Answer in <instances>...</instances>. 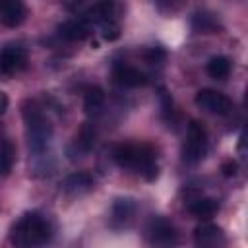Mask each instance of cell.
Listing matches in <instances>:
<instances>
[{"instance_id": "obj_15", "label": "cell", "mask_w": 248, "mask_h": 248, "mask_svg": "<svg viewBox=\"0 0 248 248\" xmlns=\"http://www.w3.org/2000/svg\"><path fill=\"white\" fill-rule=\"evenodd\" d=\"M190 25H192V29H194L196 33H215V31L221 27L219 21H217V17H215L211 12H205V10L192 14Z\"/></svg>"}, {"instance_id": "obj_8", "label": "cell", "mask_w": 248, "mask_h": 248, "mask_svg": "<svg viewBox=\"0 0 248 248\" xmlns=\"http://www.w3.org/2000/svg\"><path fill=\"white\" fill-rule=\"evenodd\" d=\"M112 79H114V83H118L122 87H140L149 81V76L136 66L118 62L112 68Z\"/></svg>"}, {"instance_id": "obj_23", "label": "cell", "mask_w": 248, "mask_h": 248, "mask_svg": "<svg viewBox=\"0 0 248 248\" xmlns=\"http://www.w3.org/2000/svg\"><path fill=\"white\" fill-rule=\"evenodd\" d=\"M8 103H10V101H8V95L0 91V116H2V114L8 110Z\"/></svg>"}, {"instance_id": "obj_21", "label": "cell", "mask_w": 248, "mask_h": 248, "mask_svg": "<svg viewBox=\"0 0 248 248\" xmlns=\"http://www.w3.org/2000/svg\"><path fill=\"white\" fill-rule=\"evenodd\" d=\"M159 99H161V108H163V114H165V116L172 114V99H170V95H169L165 89H161V91H159Z\"/></svg>"}, {"instance_id": "obj_16", "label": "cell", "mask_w": 248, "mask_h": 248, "mask_svg": "<svg viewBox=\"0 0 248 248\" xmlns=\"http://www.w3.org/2000/svg\"><path fill=\"white\" fill-rule=\"evenodd\" d=\"M105 103V91L99 85H91L83 93V108L87 114H97L103 108Z\"/></svg>"}, {"instance_id": "obj_22", "label": "cell", "mask_w": 248, "mask_h": 248, "mask_svg": "<svg viewBox=\"0 0 248 248\" xmlns=\"http://www.w3.org/2000/svg\"><path fill=\"white\" fill-rule=\"evenodd\" d=\"M221 172H223V176H234L238 172V165L232 159H229V161H225L221 165Z\"/></svg>"}, {"instance_id": "obj_11", "label": "cell", "mask_w": 248, "mask_h": 248, "mask_svg": "<svg viewBox=\"0 0 248 248\" xmlns=\"http://www.w3.org/2000/svg\"><path fill=\"white\" fill-rule=\"evenodd\" d=\"M58 35L66 41H83L91 35V23H87L83 17H72L62 21L58 27Z\"/></svg>"}, {"instance_id": "obj_10", "label": "cell", "mask_w": 248, "mask_h": 248, "mask_svg": "<svg viewBox=\"0 0 248 248\" xmlns=\"http://www.w3.org/2000/svg\"><path fill=\"white\" fill-rule=\"evenodd\" d=\"M27 17V6L19 0H0V23L6 27H17Z\"/></svg>"}, {"instance_id": "obj_19", "label": "cell", "mask_w": 248, "mask_h": 248, "mask_svg": "<svg viewBox=\"0 0 248 248\" xmlns=\"http://www.w3.org/2000/svg\"><path fill=\"white\" fill-rule=\"evenodd\" d=\"M207 74L213 79H225L231 74V60L227 56H213L207 62Z\"/></svg>"}, {"instance_id": "obj_5", "label": "cell", "mask_w": 248, "mask_h": 248, "mask_svg": "<svg viewBox=\"0 0 248 248\" xmlns=\"http://www.w3.org/2000/svg\"><path fill=\"white\" fill-rule=\"evenodd\" d=\"M207 151V132L202 122L192 120L186 130V141L182 145V159L190 165L202 161Z\"/></svg>"}, {"instance_id": "obj_14", "label": "cell", "mask_w": 248, "mask_h": 248, "mask_svg": "<svg viewBox=\"0 0 248 248\" xmlns=\"http://www.w3.org/2000/svg\"><path fill=\"white\" fill-rule=\"evenodd\" d=\"M219 203L213 198H196L188 202V211L198 219H209L217 213Z\"/></svg>"}, {"instance_id": "obj_12", "label": "cell", "mask_w": 248, "mask_h": 248, "mask_svg": "<svg viewBox=\"0 0 248 248\" xmlns=\"http://www.w3.org/2000/svg\"><path fill=\"white\" fill-rule=\"evenodd\" d=\"M93 188H95V178L89 172H83V170L72 172L62 180V190L68 196H81V194L91 192Z\"/></svg>"}, {"instance_id": "obj_17", "label": "cell", "mask_w": 248, "mask_h": 248, "mask_svg": "<svg viewBox=\"0 0 248 248\" xmlns=\"http://www.w3.org/2000/svg\"><path fill=\"white\" fill-rule=\"evenodd\" d=\"M95 138H97L95 128H93L91 124H83V126H81V130L76 134L72 147H76V153H78V151H79V153H87V151L93 147Z\"/></svg>"}, {"instance_id": "obj_20", "label": "cell", "mask_w": 248, "mask_h": 248, "mask_svg": "<svg viewBox=\"0 0 248 248\" xmlns=\"http://www.w3.org/2000/svg\"><path fill=\"white\" fill-rule=\"evenodd\" d=\"M101 37L105 41H114L120 37V25L116 21H107V23H101Z\"/></svg>"}, {"instance_id": "obj_7", "label": "cell", "mask_w": 248, "mask_h": 248, "mask_svg": "<svg viewBox=\"0 0 248 248\" xmlns=\"http://www.w3.org/2000/svg\"><path fill=\"white\" fill-rule=\"evenodd\" d=\"M27 66V50L21 45H8L0 50V72L17 74Z\"/></svg>"}, {"instance_id": "obj_3", "label": "cell", "mask_w": 248, "mask_h": 248, "mask_svg": "<svg viewBox=\"0 0 248 248\" xmlns=\"http://www.w3.org/2000/svg\"><path fill=\"white\" fill-rule=\"evenodd\" d=\"M21 114H23V122H25L27 147H29L31 153L41 155L52 140V124L46 118V114L43 112V107L37 101H31V99L23 101Z\"/></svg>"}, {"instance_id": "obj_2", "label": "cell", "mask_w": 248, "mask_h": 248, "mask_svg": "<svg viewBox=\"0 0 248 248\" xmlns=\"http://www.w3.org/2000/svg\"><path fill=\"white\" fill-rule=\"evenodd\" d=\"M112 159L118 167L130 169L145 180H155L159 174L157 151L147 143H120L112 149Z\"/></svg>"}, {"instance_id": "obj_13", "label": "cell", "mask_w": 248, "mask_h": 248, "mask_svg": "<svg viewBox=\"0 0 248 248\" xmlns=\"http://www.w3.org/2000/svg\"><path fill=\"white\" fill-rule=\"evenodd\" d=\"M136 215V202L132 198H118L110 209V223L114 229L126 227Z\"/></svg>"}, {"instance_id": "obj_9", "label": "cell", "mask_w": 248, "mask_h": 248, "mask_svg": "<svg viewBox=\"0 0 248 248\" xmlns=\"http://www.w3.org/2000/svg\"><path fill=\"white\" fill-rule=\"evenodd\" d=\"M194 244L196 248H223L225 246V232L221 227L205 223L194 231Z\"/></svg>"}, {"instance_id": "obj_1", "label": "cell", "mask_w": 248, "mask_h": 248, "mask_svg": "<svg viewBox=\"0 0 248 248\" xmlns=\"http://www.w3.org/2000/svg\"><path fill=\"white\" fill-rule=\"evenodd\" d=\"M52 238V227L39 211L23 213L10 229V242L14 248H41Z\"/></svg>"}, {"instance_id": "obj_18", "label": "cell", "mask_w": 248, "mask_h": 248, "mask_svg": "<svg viewBox=\"0 0 248 248\" xmlns=\"http://www.w3.org/2000/svg\"><path fill=\"white\" fill-rule=\"evenodd\" d=\"M14 159H16V149H14V143L0 136V174H8L12 165H14Z\"/></svg>"}, {"instance_id": "obj_6", "label": "cell", "mask_w": 248, "mask_h": 248, "mask_svg": "<svg viewBox=\"0 0 248 248\" xmlns=\"http://www.w3.org/2000/svg\"><path fill=\"white\" fill-rule=\"evenodd\" d=\"M196 105L211 114H227L232 110V101L219 93V91H213V89H200L196 93Z\"/></svg>"}, {"instance_id": "obj_4", "label": "cell", "mask_w": 248, "mask_h": 248, "mask_svg": "<svg viewBox=\"0 0 248 248\" xmlns=\"http://www.w3.org/2000/svg\"><path fill=\"white\" fill-rule=\"evenodd\" d=\"M145 238L151 248H176L178 231L167 217H153L145 227Z\"/></svg>"}]
</instances>
